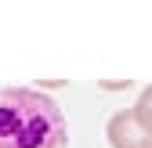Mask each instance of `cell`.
<instances>
[{
	"mask_svg": "<svg viewBox=\"0 0 152 148\" xmlns=\"http://www.w3.org/2000/svg\"><path fill=\"white\" fill-rule=\"evenodd\" d=\"M0 148H65V116L33 87H0Z\"/></svg>",
	"mask_w": 152,
	"mask_h": 148,
	"instance_id": "1",
	"label": "cell"
},
{
	"mask_svg": "<svg viewBox=\"0 0 152 148\" xmlns=\"http://www.w3.org/2000/svg\"><path fill=\"white\" fill-rule=\"evenodd\" d=\"M112 148H152V126L134 112V108H120L105 126Z\"/></svg>",
	"mask_w": 152,
	"mask_h": 148,
	"instance_id": "2",
	"label": "cell"
},
{
	"mask_svg": "<svg viewBox=\"0 0 152 148\" xmlns=\"http://www.w3.org/2000/svg\"><path fill=\"white\" fill-rule=\"evenodd\" d=\"M134 112H138V116H141V119L152 126V83H148V87L141 90V94H138V105H134Z\"/></svg>",
	"mask_w": 152,
	"mask_h": 148,
	"instance_id": "3",
	"label": "cell"
}]
</instances>
